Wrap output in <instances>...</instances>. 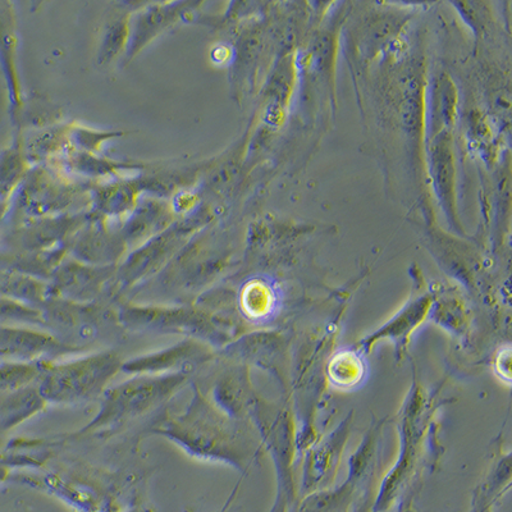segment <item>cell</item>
Returning <instances> with one entry per match:
<instances>
[{"label": "cell", "instance_id": "6da1fadb", "mask_svg": "<svg viewBox=\"0 0 512 512\" xmlns=\"http://www.w3.org/2000/svg\"><path fill=\"white\" fill-rule=\"evenodd\" d=\"M121 368L117 355L89 356L45 370L41 395L54 402H79L98 395Z\"/></svg>", "mask_w": 512, "mask_h": 512}, {"label": "cell", "instance_id": "7a4b0ae2", "mask_svg": "<svg viewBox=\"0 0 512 512\" xmlns=\"http://www.w3.org/2000/svg\"><path fill=\"white\" fill-rule=\"evenodd\" d=\"M186 381L184 374L144 377L121 384L108 391L102 411L90 429L103 428L132 416L146 413L176 393Z\"/></svg>", "mask_w": 512, "mask_h": 512}, {"label": "cell", "instance_id": "3957f363", "mask_svg": "<svg viewBox=\"0 0 512 512\" xmlns=\"http://www.w3.org/2000/svg\"><path fill=\"white\" fill-rule=\"evenodd\" d=\"M203 354L201 347L195 341H186L172 347V349L145 356V358L132 360L123 365L127 373H157L166 372L176 368H185L195 364Z\"/></svg>", "mask_w": 512, "mask_h": 512}]
</instances>
